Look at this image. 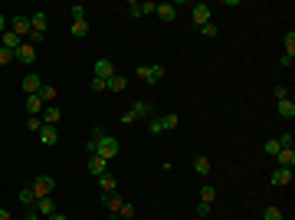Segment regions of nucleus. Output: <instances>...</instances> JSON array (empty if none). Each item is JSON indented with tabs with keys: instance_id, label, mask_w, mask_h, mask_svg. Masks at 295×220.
<instances>
[{
	"instance_id": "ddd939ff",
	"label": "nucleus",
	"mask_w": 295,
	"mask_h": 220,
	"mask_svg": "<svg viewBox=\"0 0 295 220\" xmlns=\"http://www.w3.org/2000/svg\"><path fill=\"white\" fill-rule=\"evenodd\" d=\"M154 13H158L161 23H171V20L177 17V4H158V10H154Z\"/></svg>"
},
{
	"instance_id": "2f4dec72",
	"label": "nucleus",
	"mask_w": 295,
	"mask_h": 220,
	"mask_svg": "<svg viewBox=\"0 0 295 220\" xmlns=\"http://www.w3.org/2000/svg\"><path fill=\"white\" fill-rule=\"evenodd\" d=\"M89 89H92V92H105V89H108V82H105V79H95V76H92V79H89Z\"/></svg>"
},
{
	"instance_id": "4c0bfd02",
	"label": "nucleus",
	"mask_w": 295,
	"mask_h": 220,
	"mask_svg": "<svg viewBox=\"0 0 295 220\" xmlns=\"http://www.w3.org/2000/svg\"><path fill=\"white\" fill-rule=\"evenodd\" d=\"M272 95H276V102H282V99H289V89H285V86H276V89H272Z\"/></svg>"
},
{
	"instance_id": "412c9836",
	"label": "nucleus",
	"mask_w": 295,
	"mask_h": 220,
	"mask_svg": "<svg viewBox=\"0 0 295 220\" xmlns=\"http://www.w3.org/2000/svg\"><path fill=\"white\" fill-rule=\"evenodd\" d=\"M276 112L282 115V119H295V102H292V99H282V102H276Z\"/></svg>"
},
{
	"instance_id": "f3484780",
	"label": "nucleus",
	"mask_w": 295,
	"mask_h": 220,
	"mask_svg": "<svg viewBox=\"0 0 295 220\" xmlns=\"http://www.w3.org/2000/svg\"><path fill=\"white\" fill-rule=\"evenodd\" d=\"M40 141H43V145H49V148H53L56 141H59V132H56L53 125H43V128H40Z\"/></svg>"
},
{
	"instance_id": "aec40b11",
	"label": "nucleus",
	"mask_w": 295,
	"mask_h": 220,
	"mask_svg": "<svg viewBox=\"0 0 295 220\" xmlns=\"http://www.w3.org/2000/svg\"><path fill=\"white\" fill-rule=\"evenodd\" d=\"M17 201L23 204V207H30V210H33V204H36V191H33V184L20 191V194H17Z\"/></svg>"
},
{
	"instance_id": "4be33fe9",
	"label": "nucleus",
	"mask_w": 295,
	"mask_h": 220,
	"mask_svg": "<svg viewBox=\"0 0 295 220\" xmlns=\"http://www.w3.org/2000/svg\"><path fill=\"white\" fill-rule=\"evenodd\" d=\"M194 171H197L200 177H207V174H210V158H207V155H197V158H194Z\"/></svg>"
},
{
	"instance_id": "423d86ee",
	"label": "nucleus",
	"mask_w": 295,
	"mask_h": 220,
	"mask_svg": "<svg viewBox=\"0 0 295 220\" xmlns=\"http://www.w3.org/2000/svg\"><path fill=\"white\" fill-rule=\"evenodd\" d=\"M40 89H43V76H40V72H26L23 76V92L26 95H36Z\"/></svg>"
},
{
	"instance_id": "dca6fc26",
	"label": "nucleus",
	"mask_w": 295,
	"mask_h": 220,
	"mask_svg": "<svg viewBox=\"0 0 295 220\" xmlns=\"http://www.w3.org/2000/svg\"><path fill=\"white\" fill-rule=\"evenodd\" d=\"M40 119H43V125H53V128H56V125H59V119H62V112H59L56 105H46Z\"/></svg>"
},
{
	"instance_id": "ea45409f",
	"label": "nucleus",
	"mask_w": 295,
	"mask_h": 220,
	"mask_svg": "<svg viewBox=\"0 0 295 220\" xmlns=\"http://www.w3.org/2000/svg\"><path fill=\"white\" fill-rule=\"evenodd\" d=\"M128 13H131V17H141V4H135V0H131V4H128Z\"/></svg>"
},
{
	"instance_id": "a19ab883",
	"label": "nucleus",
	"mask_w": 295,
	"mask_h": 220,
	"mask_svg": "<svg viewBox=\"0 0 295 220\" xmlns=\"http://www.w3.org/2000/svg\"><path fill=\"white\" fill-rule=\"evenodd\" d=\"M154 10H158V4H151V0H148V4H141V17H144V13H154Z\"/></svg>"
},
{
	"instance_id": "c756f323",
	"label": "nucleus",
	"mask_w": 295,
	"mask_h": 220,
	"mask_svg": "<svg viewBox=\"0 0 295 220\" xmlns=\"http://www.w3.org/2000/svg\"><path fill=\"white\" fill-rule=\"evenodd\" d=\"M69 13H72V23H79V20H86V7H82V4H72V7H69Z\"/></svg>"
},
{
	"instance_id": "5701e85b",
	"label": "nucleus",
	"mask_w": 295,
	"mask_h": 220,
	"mask_svg": "<svg viewBox=\"0 0 295 220\" xmlns=\"http://www.w3.org/2000/svg\"><path fill=\"white\" fill-rule=\"evenodd\" d=\"M56 92H59V89H53V86H46L43 82V89H40V99H43V105H56Z\"/></svg>"
},
{
	"instance_id": "a18cd8bd",
	"label": "nucleus",
	"mask_w": 295,
	"mask_h": 220,
	"mask_svg": "<svg viewBox=\"0 0 295 220\" xmlns=\"http://www.w3.org/2000/svg\"><path fill=\"white\" fill-rule=\"evenodd\" d=\"M49 220H69V217H66V214H59V210H56V214L49 217Z\"/></svg>"
},
{
	"instance_id": "f03ea898",
	"label": "nucleus",
	"mask_w": 295,
	"mask_h": 220,
	"mask_svg": "<svg viewBox=\"0 0 295 220\" xmlns=\"http://www.w3.org/2000/svg\"><path fill=\"white\" fill-rule=\"evenodd\" d=\"M154 112V105L148 99H138V102H131V108L122 115V125H131V122H138V119H148V115Z\"/></svg>"
},
{
	"instance_id": "f257e3e1",
	"label": "nucleus",
	"mask_w": 295,
	"mask_h": 220,
	"mask_svg": "<svg viewBox=\"0 0 295 220\" xmlns=\"http://www.w3.org/2000/svg\"><path fill=\"white\" fill-rule=\"evenodd\" d=\"M92 135H95V141H98V148H95V155H98V158H105V161L118 158V151H122L118 138H112V135H102V128H95Z\"/></svg>"
},
{
	"instance_id": "b1692460",
	"label": "nucleus",
	"mask_w": 295,
	"mask_h": 220,
	"mask_svg": "<svg viewBox=\"0 0 295 220\" xmlns=\"http://www.w3.org/2000/svg\"><path fill=\"white\" fill-rule=\"evenodd\" d=\"M105 164H108V161H105V158H98V155L89 158V171H92L95 177H98V174H105Z\"/></svg>"
},
{
	"instance_id": "79ce46f5",
	"label": "nucleus",
	"mask_w": 295,
	"mask_h": 220,
	"mask_svg": "<svg viewBox=\"0 0 295 220\" xmlns=\"http://www.w3.org/2000/svg\"><path fill=\"white\" fill-rule=\"evenodd\" d=\"M0 220H13V217H10V210H7V207H0Z\"/></svg>"
},
{
	"instance_id": "6ab92c4d",
	"label": "nucleus",
	"mask_w": 295,
	"mask_h": 220,
	"mask_svg": "<svg viewBox=\"0 0 295 220\" xmlns=\"http://www.w3.org/2000/svg\"><path fill=\"white\" fill-rule=\"evenodd\" d=\"M43 99H40V95H26V112H30V119L33 115H43Z\"/></svg>"
},
{
	"instance_id": "37998d69",
	"label": "nucleus",
	"mask_w": 295,
	"mask_h": 220,
	"mask_svg": "<svg viewBox=\"0 0 295 220\" xmlns=\"http://www.w3.org/2000/svg\"><path fill=\"white\" fill-rule=\"evenodd\" d=\"M23 220H43V217H40V214H36V210H30V214H26Z\"/></svg>"
},
{
	"instance_id": "72a5a7b5",
	"label": "nucleus",
	"mask_w": 295,
	"mask_h": 220,
	"mask_svg": "<svg viewBox=\"0 0 295 220\" xmlns=\"http://www.w3.org/2000/svg\"><path fill=\"white\" fill-rule=\"evenodd\" d=\"M276 141H279V148H292V145H295V138H292V132H285V135H279V138H276Z\"/></svg>"
},
{
	"instance_id": "473e14b6",
	"label": "nucleus",
	"mask_w": 295,
	"mask_h": 220,
	"mask_svg": "<svg viewBox=\"0 0 295 220\" xmlns=\"http://www.w3.org/2000/svg\"><path fill=\"white\" fill-rule=\"evenodd\" d=\"M26 128L40 135V128H43V119H40V115H33V119H26Z\"/></svg>"
},
{
	"instance_id": "9b49d317",
	"label": "nucleus",
	"mask_w": 295,
	"mask_h": 220,
	"mask_svg": "<svg viewBox=\"0 0 295 220\" xmlns=\"http://www.w3.org/2000/svg\"><path fill=\"white\" fill-rule=\"evenodd\" d=\"M102 201H105V207H108V214L112 217H118V210H122V194H118V191H112V194H102Z\"/></svg>"
},
{
	"instance_id": "9d476101",
	"label": "nucleus",
	"mask_w": 295,
	"mask_h": 220,
	"mask_svg": "<svg viewBox=\"0 0 295 220\" xmlns=\"http://www.w3.org/2000/svg\"><path fill=\"white\" fill-rule=\"evenodd\" d=\"M191 17H194L197 26L210 23V4H194V7H191Z\"/></svg>"
},
{
	"instance_id": "393cba45",
	"label": "nucleus",
	"mask_w": 295,
	"mask_h": 220,
	"mask_svg": "<svg viewBox=\"0 0 295 220\" xmlns=\"http://www.w3.org/2000/svg\"><path fill=\"white\" fill-rule=\"evenodd\" d=\"M213 201H216V191L210 188V184H203V188H200V204H207V207H213Z\"/></svg>"
},
{
	"instance_id": "6e6552de",
	"label": "nucleus",
	"mask_w": 295,
	"mask_h": 220,
	"mask_svg": "<svg viewBox=\"0 0 295 220\" xmlns=\"http://www.w3.org/2000/svg\"><path fill=\"white\" fill-rule=\"evenodd\" d=\"M13 59H20V63H36V46L23 40V43H20V50L13 53Z\"/></svg>"
},
{
	"instance_id": "a211bd4d",
	"label": "nucleus",
	"mask_w": 295,
	"mask_h": 220,
	"mask_svg": "<svg viewBox=\"0 0 295 220\" xmlns=\"http://www.w3.org/2000/svg\"><path fill=\"white\" fill-rule=\"evenodd\" d=\"M276 161H279V168H292V164H295V151L292 148H279Z\"/></svg>"
},
{
	"instance_id": "1a4fd4ad",
	"label": "nucleus",
	"mask_w": 295,
	"mask_h": 220,
	"mask_svg": "<svg viewBox=\"0 0 295 220\" xmlns=\"http://www.w3.org/2000/svg\"><path fill=\"white\" fill-rule=\"evenodd\" d=\"M33 210H36V214L43 217V220H49V217L56 214V204H53V197H40V201L33 204Z\"/></svg>"
},
{
	"instance_id": "c9c22d12",
	"label": "nucleus",
	"mask_w": 295,
	"mask_h": 220,
	"mask_svg": "<svg viewBox=\"0 0 295 220\" xmlns=\"http://www.w3.org/2000/svg\"><path fill=\"white\" fill-rule=\"evenodd\" d=\"M118 217H122V220H131V217H135V207H131V204H122V210H118Z\"/></svg>"
},
{
	"instance_id": "7ed1b4c3",
	"label": "nucleus",
	"mask_w": 295,
	"mask_h": 220,
	"mask_svg": "<svg viewBox=\"0 0 295 220\" xmlns=\"http://www.w3.org/2000/svg\"><path fill=\"white\" fill-rule=\"evenodd\" d=\"M135 76H138L141 82H148V86H158V82L167 76V69H164V66H138Z\"/></svg>"
},
{
	"instance_id": "c85d7f7f",
	"label": "nucleus",
	"mask_w": 295,
	"mask_h": 220,
	"mask_svg": "<svg viewBox=\"0 0 295 220\" xmlns=\"http://www.w3.org/2000/svg\"><path fill=\"white\" fill-rule=\"evenodd\" d=\"M263 220H285V214L276 207V204H272V207H266V210H263Z\"/></svg>"
},
{
	"instance_id": "c03bdc74",
	"label": "nucleus",
	"mask_w": 295,
	"mask_h": 220,
	"mask_svg": "<svg viewBox=\"0 0 295 220\" xmlns=\"http://www.w3.org/2000/svg\"><path fill=\"white\" fill-rule=\"evenodd\" d=\"M0 33H7V17L0 13Z\"/></svg>"
},
{
	"instance_id": "a878e982",
	"label": "nucleus",
	"mask_w": 295,
	"mask_h": 220,
	"mask_svg": "<svg viewBox=\"0 0 295 220\" xmlns=\"http://www.w3.org/2000/svg\"><path fill=\"white\" fill-rule=\"evenodd\" d=\"M177 122H180V115H174V112L161 115V125H164V132H174V128H177Z\"/></svg>"
},
{
	"instance_id": "2eb2a0df",
	"label": "nucleus",
	"mask_w": 295,
	"mask_h": 220,
	"mask_svg": "<svg viewBox=\"0 0 295 220\" xmlns=\"http://www.w3.org/2000/svg\"><path fill=\"white\" fill-rule=\"evenodd\" d=\"M98 188H102V194H112V191H118V177L115 174H98Z\"/></svg>"
},
{
	"instance_id": "20e7f679",
	"label": "nucleus",
	"mask_w": 295,
	"mask_h": 220,
	"mask_svg": "<svg viewBox=\"0 0 295 220\" xmlns=\"http://www.w3.org/2000/svg\"><path fill=\"white\" fill-rule=\"evenodd\" d=\"M10 30L17 33L20 40H30V17H26V13H13V17H10Z\"/></svg>"
},
{
	"instance_id": "7c9ffc66",
	"label": "nucleus",
	"mask_w": 295,
	"mask_h": 220,
	"mask_svg": "<svg viewBox=\"0 0 295 220\" xmlns=\"http://www.w3.org/2000/svg\"><path fill=\"white\" fill-rule=\"evenodd\" d=\"M282 46H285V56H295V33L289 30L285 33V40H282Z\"/></svg>"
},
{
	"instance_id": "58836bf2",
	"label": "nucleus",
	"mask_w": 295,
	"mask_h": 220,
	"mask_svg": "<svg viewBox=\"0 0 295 220\" xmlns=\"http://www.w3.org/2000/svg\"><path fill=\"white\" fill-rule=\"evenodd\" d=\"M263 151H266V155H276V151H279V141H276V138H269V141L263 145Z\"/></svg>"
},
{
	"instance_id": "f8f14e48",
	"label": "nucleus",
	"mask_w": 295,
	"mask_h": 220,
	"mask_svg": "<svg viewBox=\"0 0 295 220\" xmlns=\"http://www.w3.org/2000/svg\"><path fill=\"white\" fill-rule=\"evenodd\" d=\"M20 43H23V40L17 36V33L13 30H7V33H0V46H4V50H10V53H17L20 50Z\"/></svg>"
},
{
	"instance_id": "cd10ccee",
	"label": "nucleus",
	"mask_w": 295,
	"mask_h": 220,
	"mask_svg": "<svg viewBox=\"0 0 295 220\" xmlns=\"http://www.w3.org/2000/svg\"><path fill=\"white\" fill-rule=\"evenodd\" d=\"M125 82H128V79H125V76H112V79H108V92H122V89H125Z\"/></svg>"
},
{
	"instance_id": "bb28decb",
	"label": "nucleus",
	"mask_w": 295,
	"mask_h": 220,
	"mask_svg": "<svg viewBox=\"0 0 295 220\" xmlns=\"http://www.w3.org/2000/svg\"><path fill=\"white\" fill-rule=\"evenodd\" d=\"M69 33H72V36H89V20H79V23H72V26H69Z\"/></svg>"
},
{
	"instance_id": "f704fd0d",
	"label": "nucleus",
	"mask_w": 295,
	"mask_h": 220,
	"mask_svg": "<svg viewBox=\"0 0 295 220\" xmlns=\"http://www.w3.org/2000/svg\"><path fill=\"white\" fill-rule=\"evenodd\" d=\"M200 33H203V36H216V33H220V26H216V23H203Z\"/></svg>"
},
{
	"instance_id": "4468645a",
	"label": "nucleus",
	"mask_w": 295,
	"mask_h": 220,
	"mask_svg": "<svg viewBox=\"0 0 295 220\" xmlns=\"http://www.w3.org/2000/svg\"><path fill=\"white\" fill-rule=\"evenodd\" d=\"M269 181L276 184V188H285V184H292V168H276Z\"/></svg>"
},
{
	"instance_id": "0eeeda50",
	"label": "nucleus",
	"mask_w": 295,
	"mask_h": 220,
	"mask_svg": "<svg viewBox=\"0 0 295 220\" xmlns=\"http://www.w3.org/2000/svg\"><path fill=\"white\" fill-rule=\"evenodd\" d=\"M92 76H95V79H105V82H108L112 76H115V63H112V59H98L95 69H92Z\"/></svg>"
},
{
	"instance_id": "39448f33",
	"label": "nucleus",
	"mask_w": 295,
	"mask_h": 220,
	"mask_svg": "<svg viewBox=\"0 0 295 220\" xmlns=\"http://www.w3.org/2000/svg\"><path fill=\"white\" fill-rule=\"evenodd\" d=\"M33 191H36V201L40 197H53V191H56V181L49 174H40L36 181H33Z\"/></svg>"
},
{
	"instance_id": "e433bc0d",
	"label": "nucleus",
	"mask_w": 295,
	"mask_h": 220,
	"mask_svg": "<svg viewBox=\"0 0 295 220\" xmlns=\"http://www.w3.org/2000/svg\"><path fill=\"white\" fill-rule=\"evenodd\" d=\"M13 63V53L10 50H4V46H0V66H10Z\"/></svg>"
}]
</instances>
